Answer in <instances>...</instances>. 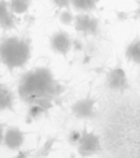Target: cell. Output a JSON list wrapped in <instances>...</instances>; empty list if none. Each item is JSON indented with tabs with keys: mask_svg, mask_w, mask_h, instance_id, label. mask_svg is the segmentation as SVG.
I'll return each instance as SVG.
<instances>
[{
	"mask_svg": "<svg viewBox=\"0 0 140 158\" xmlns=\"http://www.w3.org/2000/svg\"><path fill=\"white\" fill-rule=\"evenodd\" d=\"M63 90V86L46 68H37L26 73L19 86L21 98L32 106H40L44 112L52 108L53 99Z\"/></svg>",
	"mask_w": 140,
	"mask_h": 158,
	"instance_id": "6da1fadb",
	"label": "cell"
},
{
	"mask_svg": "<svg viewBox=\"0 0 140 158\" xmlns=\"http://www.w3.org/2000/svg\"><path fill=\"white\" fill-rule=\"evenodd\" d=\"M29 58L30 48L25 40L12 37L0 44V60L9 70L21 68Z\"/></svg>",
	"mask_w": 140,
	"mask_h": 158,
	"instance_id": "7a4b0ae2",
	"label": "cell"
},
{
	"mask_svg": "<svg viewBox=\"0 0 140 158\" xmlns=\"http://www.w3.org/2000/svg\"><path fill=\"white\" fill-rule=\"evenodd\" d=\"M78 151L79 154L83 157L92 156V155L96 154L99 150H100V141L99 138L97 137L95 133L88 132L85 129L83 130L80 138L79 142H78Z\"/></svg>",
	"mask_w": 140,
	"mask_h": 158,
	"instance_id": "3957f363",
	"label": "cell"
},
{
	"mask_svg": "<svg viewBox=\"0 0 140 158\" xmlns=\"http://www.w3.org/2000/svg\"><path fill=\"white\" fill-rule=\"evenodd\" d=\"M95 104L96 100L90 95L79 99L71 106L72 114L79 119H91L95 116Z\"/></svg>",
	"mask_w": 140,
	"mask_h": 158,
	"instance_id": "277c9868",
	"label": "cell"
},
{
	"mask_svg": "<svg viewBox=\"0 0 140 158\" xmlns=\"http://www.w3.org/2000/svg\"><path fill=\"white\" fill-rule=\"evenodd\" d=\"M74 28L77 31L95 35L99 32V21L94 16L82 13L74 17Z\"/></svg>",
	"mask_w": 140,
	"mask_h": 158,
	"instance_id": "5b68a950",
	"label": "cell"
},
{
	"mask_svg": "<svg viewBox=\"0 0 140 158\" xmlns=\"http://www.w3.org/2000/svg\"><path fill=\"white\" fill-rule=\"evenodd\" d=\"M106 84L109 89L114 90V92H123L128 86V81L125 71L121 67L111 69L107 74Z\"/></svg>",
	"mask_w": 140,
	"mask_h": 158,
	"instance_id": "8992f818",
	"label": "cell"
},
{
	"mask_svg": "<svg viewBox=\"0 0 140 158\" xmlns=\"http://www.w3.org/2000/svg\"><path fill=\"white\" fill-rule=\"evenodd\" d=\"M51 46L54 52L62 55H67L72 48V40L69 33L63 30L55 32L51 38Z\"/></svg>",
	"mask_w": 140,
	"mask_h": 158,
	"instance_id": "52a82bcc",
	"label": "cell"
},
{
	"mask_svg": "<svg viewBox=\"0 0 140 158\" xmlns=\"http://www.w3.org/2000/svg\"><path fill=\"white\" fill-rule=\"evenodd\" d=\"M25 135L19 128H10L6 131L3 137V144L10 150H17L24 143Z\"/></svg>",
	"mask_w": 140,
	"mask_h": 158,
	"instance_id": "ba28073f",
	"label": "cell"
},
{
	"mask_svg": "<svg viewBox=\"0 0 140 158\" xmlns=\"http://www.w3.org/2000/svg\"><path fill=\"white\" fill-rule=\"evenodd\" d=\"M125 57L128 61L140 66V38H136L125 48Z\"/></svg>",
	"mask_w": 140,
	"mask_h": 158,
	"instance_id": "9c48e42d",
	"label": "cell"
},
{
	"mask_svg": "<svg viewBox=\"0 0 140 158\" xmlns=\"http://www.w3.org/2000/svg\"><path fill=\"white\" fill-rule=\"evenodd\" d=\"M14 106V96L10 89L2 86L0 87V111H12Z\"/></svg>",
	"mask_w": 140,
	"mask_h": 158,
	"instance_id": "30bf717a",
	"label": "cell"
},
{
	"mask_svg": "<svg viewBox=\"0 0 140 158\" xmlns=\"http://www.w3.org/2000/svg\"><path fill=\"white\" fill-rule=\"evenodd\" d=\"M0 26L3 29H12L14 27V19L6 6V2L0 1Z\"/></svg>",
	"mask_w": 140,
	"mask_h": 158,
	"instance_id": "8fae6325",
	"label": "cell"
},
{
	"mask_svg": "<svg viewBox=\"0 0 140 158\" xmlns=\"http://www.w3.org/2000/svg\"><path fill=\"white\" fill-rule=\"evenodd\" d=\"M100 0H71V4L80 12H88L94 10Z\"/></svg>",
	"mask_w": 140,
	"mask_h": 158,
	"instance_id": "7c38bea8",
	"label": "cell"
},
{
	"mask_svg": "<svg viewBox=\"0 0 140 158\" xmlns=\"http://www.w3.org/2000/svg\"><path fill=\"white\" fill-rule=\"evenodd\" d=\"M29 4V0H11L10 8L12 12L16 13V14H23L28 10Z\"/></svg>",
	"mask_w": 140,
	"mask_h": 158,
	"instance_id": "4fadbf2b",
	"label": "cell"
},
{
	"mask_svg": "<svg viewBox=\"0 0 140 158\" xmlns=\"http://www.w3.org/2000/svg\"><path fill=\"white\" fill-rule=\"evenodd\" d=\"M74 17L75 16H73L72 12L69 9H63L61 15H59V21L64 25H70L74 22Z\"/></svg>",
	"mask_w": 140,
	"mask_h": 158,
	"instance_id": "5bb4252c",
	"label": "cell"
},
{
	"mask_svg": "<svg viewBox=\"0 0 140 158\" xmlns=\"http://www.w3.org/2000/svg\"><path fill=\"white\" fill-rule=\"evenodd\" d=\"M53 3L59 9H69L71 0H52Z\"/></svg>",
	"mask_w": 140,
	"mask_h": 158,
	"instance_id": "9a60e30c",
	"label": "cell"
},
{
	"mask_svg": "<svg viewBox=\"0 0 140 158\" xmlns=\"http://www.w3.org/2000/svg\"><path fill=\"white\" fill-rule=\"evenodd\" d=\"M81 135H82V133L77 132V131H73V132H71V135H70V137H69L70 143L71 144H78L80 138H81Z\"/></svg>",
	"mask_w": 140,
	"mask_h": 158,
	"instance_id": "2e32d148",
	"label": "cell"
},
{
	"mask_svg": "<svg viewBox=\"0 0 140 158\" xmlns=\"http://www.w3.org/2000/svg\"><path fill=\"white\" fill-rule=\"evenodd\" d=\"M117 15L120 21H125V19H128V13H126V12H121V11H119V12H117Z\"/></svg>",
	"mask_w": 140,
	"mask_h": 158,
	"instance_id": "e0dca14e",
	"label": "cell"
},
{
	"mask_svg": "<svg viewBox=\"0 0 140 158\" xmlns=\"http://www.w3.org/2000/svg\"><path fill=\"white\" fill-rule=\"evenodd\" d=\"M72 45L74 46L77 50H81L82 48V42L79 41V40H74V41H72Z\"/></svg>",
	"mask_w": 140,
	"mask_h": 158,
	"instance_id": "ac0fdd59",
	"label": "cell"
},
{
	"mask_svg": "<svg viewBox=\"0 0 140 158\" xmlns=\"http://www.w3.org/2000/svg\"><path fill=\"white\" fill-rule=\"evenodd\" d=\"M3 137H4L3 126L0 124V143H2V142H3Z\"/></svg>",
	"mask_w": 140,
	"mask_h": 158,
	"instance_id": "d6986e66",
	"label": "cell"
},
{
	"mask_svg": "<svg viewBox=\"0 0 140 158\" xmlns=\"http://www.w3.org/2000/svg\"><path fill=\"white\" fill-rule=\"evenodd\" d=\"M135 15H136V19H138L140 21V0L138 1V6H137L136 11H135Z\"/></svg>",
	"mask_w": 140,
	"mask_h": 158,
	"instance_id": "ffe728a7",
	"label": "cell"
},
{
	"mask_svg": "<svg viewBox=\"0 0 140 158\" xmlns=\"http://www.w3.org/2000/svg\"><path fill=\"white\" fill-rule=\"evenodd\" d=\"M0 79H1V77H0ZM2 86H3V85L1 84V80H0V87H2Z\"/></svg>",
	"mask_w": 140,
	"mask_h": 158,
	"instance_id": "44dd1931",
	"label": "cell"
},
{
	"mask_svg": "<svg viewBox=\"0 0 140 158\" xmlns=\"http://www.w3.org/2000/svg\"><path fill=\"white\" fill-rule=\"evenodd\" d=\"M139 117H140V113H139Z\"/></svg>",
	"mask_w": 140,
	"mask_h": 158,
	"instance_id": "7402d4cb",
	"label": "cell"
}]
</instances>
